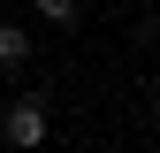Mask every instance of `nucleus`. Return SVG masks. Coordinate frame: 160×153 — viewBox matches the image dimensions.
<instances>
[{
    "label": "nucleus",
    "instance_id": "1",
    "mask_svg": "<svg viewBox=\"0 0 160 153\" xmlns=\"http://www.w3.org/2000/svg\"><path fill=\"white\" fill-rule=\"evenodd\" d=\"M46 123H53L46 100H38V92H23V100L0 115V138H8V145H23V153H38V145H46Z\"/></svg>",
    "mask_w": 160,
    "mask_h": 153
},
{
    "label": "nucleus",
    "instance_id": "2",
    "mask_svg": "<svg viewBox=\"0 0 160 153\" xmlns=\"http://www.w3.org/2000/svg\"><path fill=\"white\" fill-rule=\"evenodd\" d=\"M23 54H31V31L23 23H0V69H23Z\"/></svg>",
    "mask_w": 160,
    "mask_h": 153
},
{
    "label": "nucleus",
    "instance_id": "3",
    "mask_svg": "<svg viewBox=\"0 0 160 153\" xmlns=\"http://www.w3.org/2000/svg\"><path fill=\"white\" fill-rule=\"evenodd\" d=\"M38 15L46 23H76V0H38Z\"/></svg>",
    "mask_w": 160,
    "mask_h": 153
},
{
    "label": "nucleus",
    "instance_id": "4",
    "mask_svg": "<svg viewBox=\"0 0 160 153\" xmlns=\"http://www.w3.org/2000/svg\"><path fill=\"white\" fill-rule=\"evenodd\" d=\"M152 92H160V69H152Z\"/></svg>",
    "mask_w": 160,
    "mask_h": 153
}]
</instances>
